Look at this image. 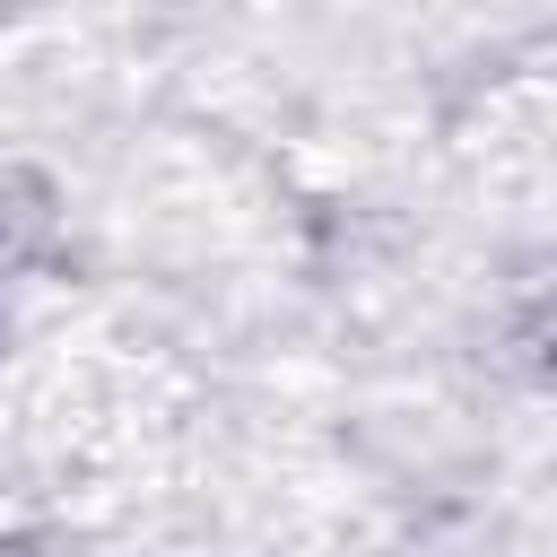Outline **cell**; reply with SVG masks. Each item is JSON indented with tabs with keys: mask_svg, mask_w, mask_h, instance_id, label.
Returning a JSON list of instances; mask_svg holds the SVG:
<instances>
[{
	"mask_svg": "<svg viewBox=\"0 0 557 557\" xmlns=\"http://www.w3.org/2000/svg\"><path fill=\"white\" fill-rule=\"evenodd\" d=\"M0 261H9V252H0Z\"/></svg>",
	"mask_w": 557,
	"mask_h": 557,
	"instance_id": "cell-1",
	"label": "cell"
}]
</instances>
